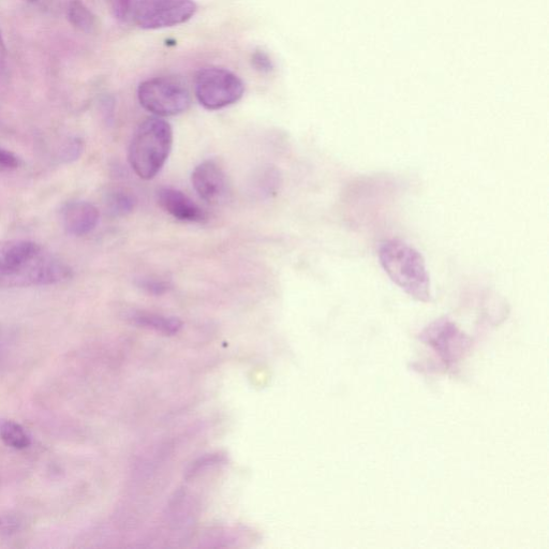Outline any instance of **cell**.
Wrapping results in <instances>:
<instances>
[{
	"label": "cell",
	"mask_w": 549,
	"mask_h": 549,
	"mask_svg": "<svg viewBox=\"0 0 549 549\" xmlns=\"http://www.w3.org/2000/svg\"><path fill=\"white\" fill-rule=\"evenodd\" d=\"M22 526V522L19 517L13 515H6L0 517V533L5 536H11V534L17 533Z\"/></svg>",
	"instance_id": "18"
},
{
	"label": "cell",
	"mask_w": 549,
	"mask_h": 549,
	"mask_svg": "<svg viewBox=\"0 0 549 549\" xmlns=\"http://www.w3.org/2000/svg\"><path fill=\"white\" fill-rule=\"evenodd\" d=\"M255 188L260 195L270 197L280 186V174L273 167H264L256 175Z\"/></svg>",
	"instance_id": "14"
},
{
	"label": "cell",
	"mask_w": 549,
	"mask_h": 549,
	"mask_svg": "<svg viewBox=\"0 0 549 549\" xmlns=\"http://www.w3.org/2000/svg\"><path fill=\"white\" fill-rule=\"evenodd\" d=\"M173 146V130L159 117L147 118L140 124L129 147V162L142 180L150 181L161 171Z\"/></svg>",
	"instance_id": "2"
},
{
	"label": "cell",
	"mask_w": 549,
	"mask_h": 549,
	"mask_svg": "<svg viewBox=\"0 0 549 549\" xmlns=\"http://www.w3.org/2000/svg\"><path fill=\"white\" fill-rule=\"evenodd\" d=\"M197 9L194 0H137L132 16L143 29H161L186 23Z\"/></svg>",
	"instance_id": "5"
},
{
	"label": "cell",
	"mask_w": 549,
	"mask_h": 549,
	"mask_svg": "<svg viewBox=\"0 0 549 549\" xmlns=\"http://www.w3.org/2000/svg\"><path fill=\"white\" fill-rule=\"evenodd\" d=\"M141 106L156 116H174L187 111L191 96L187 86L173 78L146 80L138 88Z\"/></svg>",
	"instance_id": "4"
},
{
	"label": "cell",
	"mask_w": 549,
	"mask_h": 549,
	"mask_svg": "<svg viewBox=\"0 0 549 549\" xmlns=\"http://www.w3.org/2000/svg\"><path fill=\"white\" fill-rule=\"evenodd\" d=\"M67 17L74 28L85 34H92L97 27L95 14L89 10L82 0H70Z\"/></svg>",
	"instance_id": "11"
},
{
	"label": "cell",
	"mask_w": 549,
	"mask_h": 549,
	"mask_svg": "<svg viewBox=\"0 0 549 549\" xmlns=\"http://www.w3.org/2000/svg\"><path fill=\"white\" fill-rule=\"evenodd\" d=\"M62 217L66 231L70 235L81 237L96 229L100 214L92 203L73 201L63 207Z\"/></svg>",
	"instance_id": "9"
},
{
	"label": "cell",
	"mask_w": 549,
	"mask_h": 549,
	"mask_svg": "<svg viewBox=\"0 0 549 549\" xmlns=\"http://www.w3.org/2000/svg\"><path fill=\"white\" fill-rule=\"evenodd\" d=\"M159 205L173 218L184 222H204L207 219L201 207L184 192L174 188H160L157 192Z\"/></svg>",
	"instance_id": "8"
},
{
	"label": "cell",
	"mask_w": 549,
	"mask_h": 549,
	"mask_svg": "<svg viewBox=\"0 0 549 549\" xmlns=\"http://www.w3.org/2000/svg\"><path fill=\"white\" fill-rule=\"evenodd\" d=\"M191 182L200 198L207 203L219 204L228 197L226 173L213 160L200 163L192 172Z\"/></svg>",
	"instance_id": "7"
},
{
	"label": "cell",
	"mask_w": 549,
	"mask_h": 549,
	"mask_svg": "<svg viewBox=\"0 0 549 549\" xmlns=\"http://www.w3.org/2000/svg\"><path fill=\"white\" fill-rule=\"evenodd\" d=\"M138 286L144 291L154 295H161L163 293H166L170 289V285L169 283H167V281L153 278L139 279Z\"/></svg>",
	"instance_id": "16"
},
{
	"label": "cell",
	"mask_w": 549,
	"mask_h": 549,
	"mask_svg": "<svg viewBox=\"0 0 549 549\" xmlns=\"http://www.w3.org/2000/svg\"><path fill=\"white\" fill-rule=\"evenodd\" d=\"M195 93L207 110H220L234 105L245 93L243 81L233 72L218 67L204 68L196 77Z\"/></svg>",
	"instance_id": "3"
},
{
	"label": "cell",
	"mask_w": 549,
	"mask_h": 549,
	"mask_svg": "<svg viewBox=\"0 0 549 549\" xmlns=\"http://www.w3.org/2000/svg\"><path fill=\"white\" fill-rule=\"evenodd\" d=\"M7 65V48L4 41V38L2 36V33H0V74L4 72Z\"/></svg>",
	"instance_id": "21"
},
{
	"label": "cell",
	"mask_w": 549,
	"mask_h": 549,
	"mask_svg": "<svg viewBox=\"0 0 549 549\" xmlns=\"http://www.w3.org/2000/svg\"><path fill=\"white\" fill-rule=\"evenodd\" d=\"M73 277L71 267L42 251L33 260L4 281L6 286H52L65 283Z\"/></svg>",
	"instance_id": "6"
},
{
	"label": "cell",
	"mask_w": 549,
	"mask_h": 549,
	"mask_svg": "<svg viewBox=\"0 0 549 549\" xmlns=\"http://www.w3.org/2000/svg\"><path fill=\"white\" fill-rule=\"evenodd\" d=\"M21 166V160L13 153L0 147V167L6 169H17Z\"/></svg>",
	"instance_id": "19"
},
{
	"label": "cell",
	"mask_w": 549,
	"mask_h": 549,
	"mask_svg": "<svg viewBox=\"0 0 549 549\" xmlns=\"http://www.w3.org/2000/svg\"><path fill=\"white\" fill-rule=\"evenodd\" d=\"M137 205V199L132 192L124 189H116L110 192L107 198L109 213L114 217H122L130 214Z\"/></svg>",
	"instance_id": "12"
},
{
	"label": "cell",
	"mask_w": 549,
	"mask_h": 549,
	"mask_svg": "<svg viewBox=\"0 0 549 549\" xmlns=\"http://www.w3.org/2000/svg\"><path fill=\"white\" fill-rule=\"evenodd\" d=\"M114 17L118 21H127L132 13V0H109Z\"/></svg>",
	"instance_id": "17"
},
{
	"label": "cell",
	"mask_w": 549,
	"mask_h": 549,
	"mask_svg": "<svg viewBox=\"0 0 549 549\" xmlns=\"http://www.w3.org/2000/svg\"><path fill=\"white\" fill-rule=\"evenodd\" d=\"M131 320L138 325L144 326V328L152 329L166 335L176 334L183 326L182 321L177 318L147 313L132 314Z\"/></svg>",
	"instance_id": "10"
},
{
	"label": "cell",
	"mask_w": 549,
	"mask_h": 549,
	"mask_svg": "<svg viewBox=\"0 0 549 549\" xmlns=\"http://www.w3.org/2000/svg\"><path fill=\"white\" fill-rule=\"evenodd\" d=\"M84 144L83 141L79 138H72L67 141L66 145L63 148L62 160L65 162L76 161L80 158L83 153Z\"/></svg>",
	"instance_id": "15"
},
{
	"label": "cell",
	"mask_w": 549,
	"mask_h": 549,
	"mask_svg": "<svg viewBox=\"0 0 549 549\" xmlns=\"http://www.w3.org/2000/svg\"><path fill=\"white\" fill-rule=\"evenodd\" d=\"M379 260L393 283L420 302L432 300V288L426 263L420 252L399 240L380 244Z\"/></svg>",
	"instance_id": "1"
},
{
	"label": "cell",
	"mask_w": 549,
	"mask_h": 549,
	"mask_svg": "<svg viewBox=\"0 0 549 549\" xmlns=\"http://www.w3.org/2000/svg\"><path fill=\"white\" fill-rule=\"evenodd\" d=\"M0 439L8 447L16 450H25L31 445V438H29L25 429L20 424L12 421L0 424Z\"/></svg>",
	"instance_id": "13"
},
{
	"label": "cell",
	"mask_w": 549,
	"mask_h": 549,
	"mask_svg": "<svg viewBox=\"0 0 549 549\" xmlns=\"http://www.w3.org/2000/svg\"><path fill=\"white\" fill-rule=\"evenodd\" d=\"M27 2H29V3H36V2H38V0H27Z\"/></svg>",
	"instance_id": "22"
},
{
	"label": "cell",
	"mask_w": 549,
	"mask_h": 549,
	"mask_svg": "<svg viewBox=\"0 0 549 549\" xmlns=\"http://www.w3.org/2000/svg\"><path fill=\"white\" fill-rule=\"evenodd\" d=\"M252 64L261 71H270L273 68L271 58L262 52L255 53Z\"/></svg>",
	"instance_id": "20"
}]
</instances>
